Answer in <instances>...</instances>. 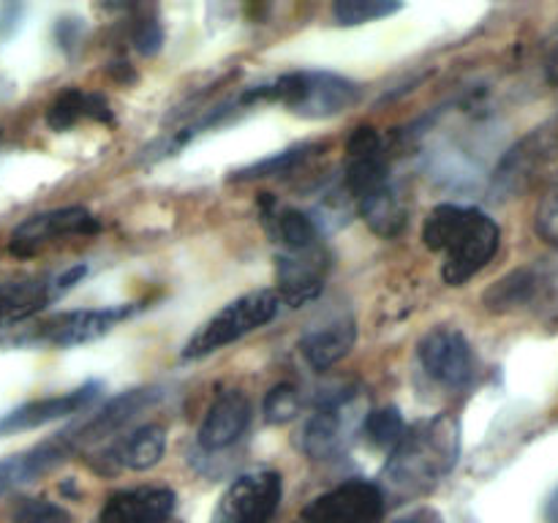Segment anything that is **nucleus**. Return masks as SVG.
<instances>
[{"instance_id":"nucleus-5","label":"nucleus","mask_w":558,"mask_h":523,"mask_svg":"<svg viewBox=\"0 0 558 523\" xmlns=\"http://www.w3.org/2000/svg\"><path fill=\"white\" fill-rule=\"evenodd\" d=\"M558 169V114L505 153L494 172V194L499 199L523 194Z\"/></svg>"},{"instance_id":"nucleus-19","label":"nucleus","mask_w":558,"mask_h":523,"mask_svg":"<svg viewBox=\"0 0 558 523\" xmlns=\"http://www.w3.org/2000/svg\"><path fill=\"white\" fill-rule=\"evenodd\" d=\"M172 488H131L109 496L98 523H169L174 512Z\"/></svg>"},{"instance_id":"nucleus-30","label":"nucleus","mask_w":558,"mask_h":523,"mask_svg":"<svg viewBox=\"0 0 558 523\" xmlns=\"http://www.w3.org/2000/svg\"><path fill=\"white\" fill-rule=\"evenodd\" d=\"M131 41H134L136 52L145 54V58L158 54V49H161L163 44L161 22H158L156 16H142V20L134 25V31H131Z\"/></svg>"},{"instance_id":"nucleus-24","label":"nucleus","mask_w":558,"mask_h":523,"mask_svg":"<svg viewBox=\"0 0 558 523\" xmlns=\"http://www.w3.org/2000/svg\"><path fill=\"white\" fill-rule=\"evenodd\" d=\"M319 150L316 145H294L289 150L272 153V156L262 158V161L251 163V167L238 169L232 172V180H259V178H276V174H289L292 169H298L300 163L308 161L314 153Z\"/></svg>"},{"instance_id":"nucleus-12","label":"nucleus","mask_w":558,"mask_h":523,"mask_svg":"<svg viewBox=\"0 0 558 523\" xmlns=\"http://www.w3.org/2000/svg\"><path fill=\"white\" fill-rule=\"evenodd\" d=\"M96 232H101V221H98L90 210H85V207L80 205L58 207V210L36 212V216L25 218V221L11 232L9 251L14 256H33L38 254L44 245L54 243V240L60 238Z\"/></svg>"},{"instance_id":"nucleus-27","label":"nucleus","mask_w":558,"mask_h":523,"mask_svg":"<svg viewBox=\"0 0 558 523\" xmlns=\"http://www.w3.org/2000/svg\"><path fill=\"white\" fill-rule=\"evenodd\" d=\"M262 414L270 425H287L300 414V392L298 387L283 381V385L270 387V392L262 401Z\"/></svg>"},{"instance_id":"nucleus-1","label":"nucleus","mask_w":558,"mask_h":523,"mask_svg":"<svg viewBox=\"0 0 558 523\" xmlns=\"http://www.w3.org/2000/svg\"><path fill=\"white\" fill-rule=\"evenodd\" d=\"M461 452V428L450 414L420 419L403 430L401 441L390 450L379 477L385 501H407L430 494L456 469Z\"/></svg>"},{"instance_id":"nucleus-2","label":"nucleus","mask_w":558,"mask_h":523,"mask_svg":"<svg viewBox=\"0 0 558 523\" xmlns=\"http://www.w3.org/2000/svg\"><path fill=\"white\" fill-rule=\"evenodd\" d=\"M423 243L434 254L445 256L441 262L445 283L463 287L496 256L501 245V229L480 207L445 202L425 218Z\"/></svg>"},{"instance_id":"nucleus-8","label":"nucleus","mask_w":558,"mask_h":523,"mask_svg":"<svg viewBox=\"0 0 558 523\" xmlns=\"http://www.w3.org/2000/svg\"><path fill=\"white\" fill-rule=\"evenodd\" d=\"M385 496L368 479H347L305 504L294 523H381Z\"/></svg>"},{"instance_id":"nucleus-18","label":"nucleus","mask_w":558,"mask_h":523,"mask_svg":"<svg viewBox=\"0 0 558 523\" xmlns=\"http://www.w3.org/2000/svg\"><path fill=\"white\" fill-rule=\"evenodd\" d=\"M74 452H76V445L69 436V430H60V434H54L52 439L41 441V445L20 452V455L0 458V496L20 488V485L33 483V479L41 477V474L52 472L54 466L69 461Z\"/></svg>"},{"instance_id":"nucleus-22","label":"nucleus","mask_w":558,"mask_h":523,"mask_svg":"<svg viewBox=\"0 0 558 523\" xmlns=\"http://www.w3.org/2000/svg\"><path fill=\"white\" fill-rule=\"evenodd\" d=\"M163 450H167V430L161 425H142L109 450V461L131 472H147L161 461Z\"/></svg>"},{"instance_id":"nucleus-26","label":"nucleus","mask_w":558,"mask_h":523,"mask_svg":"<svg viewBox=\"0 0 558 523\" xmlns=\"http://www.w3.org/2000/svg\"><path fill=\"white\" fill-rule=\"evenodd\" d=\"M401 9V3H387V0H338V3H332V16H336L338 25L354 27L390 16Z\"/></svg>"},{"instance_id":"nucleus-15","label":"nucleus","mask_w":558,"mask_h":523,"mask_svg":"<svg viewBox=\"0 0 558 523\" xmlns=\"http://www.w3.org/2000/svg\"><path fill=\"white\" fill-rule=\"evenodd\" d=\"M262 223L270 232L272 243L281 248L287 256H303L316 254L322 248V232L319 223L308 216V212L298 210V207L278 205L270 194H262L259 199Z\"/></svg>"},{"instance_id":"nucleus-7","label":"nucleus","mask_w":558,"mask_h":523,"mask_svg":"<svg viewBox=\"0 0 558 523\" xmlns=\"http://www.w3.org/2000/svg\"><path fill=\"white\" fill-rule=\"evenodd\" d=\"M283 477L272 469L245 472L229 483L210 523H270L281 507Z\"/></svg>"},{"instance_id":"nucleus-13","label":"nucleus","mask_w":558,"mask_h":523,"mask_svg":"<svg viewBox=\"0 0 558 523\" xmlns=\"http://www.w3.org/2000/svg\"><path fill=\"white\" fill-rule=\"evenodd\" d=\"M352 392H336L319 401L303 428V450L314 461H336L347 452L352 436Z\"/></svg>"},{"instance_id":"nucleus-20","label":"nucleus","mask_w":558,"mask_h":523,"mask_svg":"<svg viewBox=\"0 0 558 523\" xmlns=\"http://www.w3.org/2000/svg\"><path fill=\"white\" fill-rule=\"evenodd\" d=\"M354 341H357V325L352 316H336L305 330L298 349L311 368L327 370L352 352Z\"/></svg>"},{"instance_id":"nucleus-14","label":"nucleus","mask_w":558,"mask_h":523,"mask_svg":"<svg viewBox=\"0 0 558 523\" xmlns=\"http://www.w3.org/2000/svg\"><path fill=\"white\" fill-rule=\"evenodd\" d=\"M98 392H101V385H98V381H87V385L76 387V390L71 392H63V396L22 403V406L11 409L9 414L0 417V436L41 428V425L58 423V419L71 417V414L85 412V409L96 401Z\"/></svg>"},{"instance_id":"nucleus-28","label":"nucleus","mask_w":558,"mask_h":523,"mask_svg":"<svg viewBox=\"0 0 558 523\" xmlns=\"http://www.w3.org/2000/svg\"><path fill=\"white\" fill-rule=\"evenodd\" d=\"M534 229L545 243L558 248V183L550 185L539 199L537 212H534Z\"/></svg>"},{"instance_id":"nucleus-29","label":"nucleus","mask_w":558,"mask_h":523,"mask_svg":"<svg viewBox=\"0 0 558 523\" xmlns=\"http://www.w3.org/2000/svg\"><path fill=\"white\" fill-rule=\"evenodd\" d=\"M16 523H71V515L47 499H25L16 507Z\"/></svg>"},{"instance_id":"nucleus-10","label":"nucleus","mask_w":558,"mask_h":523,"mask_svg":"<svg viewBox=\"0 0 558 523\" xmlns=\"http://www.w3.org/2000/svg\"><path fill=\"white\" fill-rule=\"evenodd\" d=\"M87 276V265H74L58 276L22 278V281L0 283V330L31 319L49 303L63 297Z\"/></svg>"},{"instance_id":"nucleus-16","label":"nucleus","mask_w":558,"mask_h":523,"mask_svg":"<svg viewBox=\"0 0 558 523\" xmlns=\"http://www.w3.org/2000/svg\"><path fill=\"white\" fill-rule=\"evenodd\" d=\"M161 387H140V390H129V392H120L118 398L104 403L96 414H90L87 419H82L80 425H74L71 436H74L76 447H87L93 441H101L107 436L118 434L123 425H129L136 414H142L145 409H150L153 403L161 398Z\"/></svg>"},{"instance_id":"nucleus-21","label":"nucleus","mask_w":558,"mask_h":523,"mask_svg":"<svg viewBox=\"0 0 558 523\" xmlns=\"http://www.w3.org/2000/svg\"><path fill=\"white\" fill-rule=\"evenodd\" d=\"M82 118L98 120V123H112V109L101 93H87L80 87L58 93L54 101L47 107V125L52 131H69Z\"/></svg>"},{"instance_id":"nucleus-4","label":"nucleus","mask_w":558,"mask_h":523,"mask_svg":"<svg viewBox=\"0 0 558 523\" xmlns=\"http://www.w3.org/2000/svg\"><path fill=\"white\" fill-rule=\"evenodd\" d=\"M283 308H287V303L278 294V289H256V292L232 300L185 341L183 360H202L218 349L229 346V343L240 341L248 332L270 325Z\"/></svg>"},{"instance_id":"nucleus-17","label":"nucleus","mask_w":558,"mask_h":523,"mask_svg":"<svg viewBox=\"0 0 558 523\" xmlns=\"http://www.w3.org/2000/svg\"><path fill=\"white\" fill-rule=\"evenodd\" d=\"M251 401L243 390H223L218 392L216 401L207 409L205 419L199 425V441L202 450L207 452H221L232 447L240 436L245 434L251 423Z\"/></svg>"},{"instance_id":"nucleus-31","label":"nucleus","mask_w":558,"mask_h":523,"mask_svg":"<svg viewBox=\"0 0 558 523\" xmlns=\"http://www.w3.org/2000/svg\"><path fill=\"white\" fill-rule=\"evenodd\" d=\"M392 523H445V518H441L439 510H434V507H417V510L396 518Z\"/></svg>"},{"instance_id":"nucleus-6","label":"nucleus","mask_w":558,"mask_h":523,"mask_svg":"<svg viewBox=\"0 0 558 523\" xmlns=\"http://www.w3.org/2000/svg\"><path fill=\"white\" fill-rule=\"evenodd\" d=\"M343 188L357 202V207L381 199L396 191V180L390 172V158L381 142L379 131L371 125H360L347 145V169H343Z\"/></svg>"},{"instance_id":"nucleus-32","label":"nucleus","mask_w":558,"mask_h":523,"mask_svg":"<svg viewBox=\"0 0 558 523\" xmlns=\"http://www.w3.org/2000/svg\"><path fill=\"white\" fill-rule=\"evenodd\" d=\"M545 518H548V523H558V488L545 501Z\"/></svg>"},{"instance_id":"nucleus-11","label":"nucleus","mask_w":558,"mask_h":523,"mask_svg":"<svg viewBox=\"0 0 558 523\" xmlns=\"http://www.w3.org/2000/svg\"><path fill=\"white\" fill-rule=\"evenodd\" d=\"M140 305H109V308H85V311H69V314L52 316L49 321L36 327L27 341L49 343V346H80V343H90L112 332L120 321L134 316ZM25 343V341H22Z\"/></svg>"},{"instance_id":"nucleus-25","label":"nucleus","mask_w":558,"mask_h":523,"mask_svg":"<svg viewBox=\"0 0 558 523\" xmlns=\"http://www.w3.org/2000/svg\"><path fill=\"white\" fill-rule=\"evenodd\" d=\"M403 430H407V419L396 406L374 409L363 419V436L379 450H392L401 441Z\"/></svg>"},{"instance_id":"nucleus-23","label":"nucleus","mask_w":558,"mask_h":523,"mask_svg":"<svg viewBox=\"0 0 558 523\" xmlns=\"http://www.w3.org/2000/svg\"><path fill=\"white\" fill-rule=\"evenodd\" d=\"M539 292V276L534 267H521V270H512L510 276H505L501 281H496L494 287L485 292L483 303L485 308L494 311V314H507V311L523 308V305L532 303Z\"/></svg>"},{"instance_id":"nucleus-9","label":"nucleus","mask_w":558,"mask_h":523,"mask_svg":"<svg viewBox=\"0 0 558 523\" xmlns=\"http://www.w3.org/2000/svg\"><path fill=\"white\" fill-rule=\"evenodd\" d=\"M417 357L425 374L447 390H463L477 374L472 343L456 327H434L425 332L417 343Z\"/></svg>"},{"instance_id":"nucleus-3","label":"nucleus","mask_w":558,"mask_h":523,"mask_svg":"<svg viewBox=\"0 0 558 523\" xmlns=\"http://www.w3.org/2000/svg\"><path fill=\"white\" fill-rule=\"evenodd\" d=\"M360 101V85L332 71H289L270 82L248 87L238 96L240 107L248 104H283L305 120L336 118Z\"/></svg>"}]
</instances>
